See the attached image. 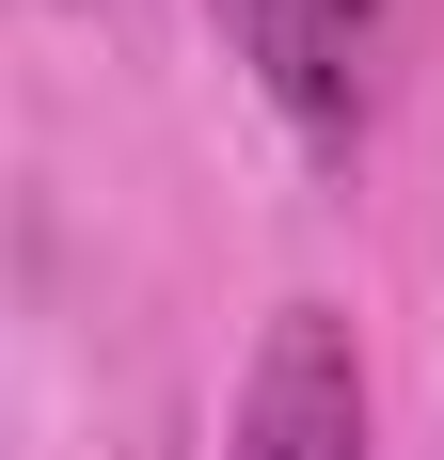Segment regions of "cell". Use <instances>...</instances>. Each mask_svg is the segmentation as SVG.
Returning a JSON list of instances; mask_svg holds the SVG:
<instances>
[{"label": "cell", "mask_w": 444, "mask_h": 460, "mask_svg": "<svg viewBox=\"0 0 444 460\" xmlns=\"http://www.w3.org/2000/svg\"><path fill=\"white\" fill-rule=\"evenodd\" d=\"M207 16H222L238 80L286 111V143L317 175H350L381 143V111L413 80V32H429V0H207Z\"/></svg>", "instance_id": "cell-1"}, {"label": "cell", "mask_w": 444, "mask_h": 460, "mask_svg": "<svg viewBox=\"0 0 444 460\" xmlns=\"http://www.w3.org/2000/svg\"><path fill=\"white\" fill-rule=\"evenodd\" d=\"M222 460H365V349L333 302H286L238 366V413H222Z\"/></svg>", "instance_id": "cell-2"}]
</instances>
